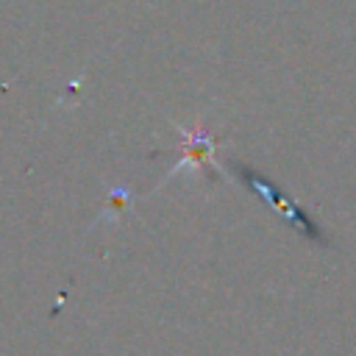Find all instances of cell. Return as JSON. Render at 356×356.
Wrapping results in <instances>:
<instances>
[{
  "label": "cell",
  "mask_w": 356,
  "mask_h": 356,
  "mask_svg": "<svg viewBox=\"0 0 356 356\" xmlns=\"http://www.w3.org/2000/svg\"><path fill=\"white\" fill-rule=\"evenodd\" d=\"M245 181H248V186H250L253 192H261V195H264V197H267V200H270V203H273V206H275L286 220H292V222H295L306 236L320 239V234H317L314 222H312V220H306V214H303V211H298L292 203H286V200L275 192V186H270L264 178H259V175H256V172H250V170H245Z\"/></svg>",
  "instance_id": "cell-1"
}]
</instances>
